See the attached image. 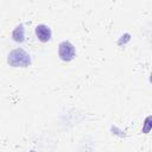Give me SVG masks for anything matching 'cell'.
Segmentation results:
<instances>
[{
	"instance_id": "1",
	"label": "cell",
	"mask_w": 152,
	"mask_h": 152,
	"mask_svg": "<svg viewBox=\"0 0 152 152\" xmlns=\"http://www.w3.org/2000/svg\"><path fill=\"white\" fill-rule=\"evenodd\" d=\"M7 63L13 68H26L31 64V57L24 49H13L7 56Z\"/></svg>"
},
{
	"instance_id": "2",
	"label": "cell",
	"mask_w": 152,
	"mask_h": 152,
	"mask_svg": "<svg viewBox=\"0 0 152 152\" xmlns=\"http://www.w3.org/2000/svg\"><path fill=\"white\" fill-rule=\"evenodd\" d=\"M76 55V50H75V46L74 44H71L70 42L68 40H64L59 45H58V56L62 61L64 62H70L74 59Z\"/></svg>"
},
{
	"instance_id": "3",
	"label": "cell",
	"mask_w": 152,
	"mask_h": 152,
	"mask_svg": "<svg viewBox=\"0 0 152 152\" xmlns=\"http://www.w3.org/2000/svg\"><path fill=\"white\" fill-rule=\"evenodd\" d=\"M36 36L42 43H46V42H49L51 39L52 32H51V28L48 25L40 24V25H38L36 27Z\"/></svg>"
},
{
	"instance_id": "4",
	"label": "cell",
	"mask_w": 152,
	"mask_h": 152,
	"mask_svg": "<svg viewBox=\"0 0 152 152\" xmlns=\"http://www.w3.org/2000/svg\"><path fill=\"white\" fill-rule=\"evenodd\" d=\"M12 38H13L14 42H18V43L24 42V39H25V28H24V25L20 24L18 26H15V28L12 32Z\"/></svg>"
}]
</instances>
